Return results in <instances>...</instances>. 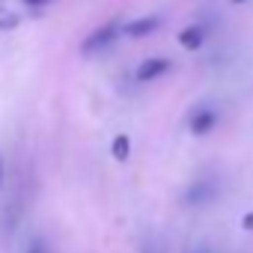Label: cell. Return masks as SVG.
<instances>
[{
    "label": "cell",
    "mask_w": 253,
    "mask_h": 253,
    "mask_svg": "<svg viewBox=\"0 0 253 253\" xmlns=\"http://www.w3.org/2000/svg\"><path fill=\"white\" fill-rule=\"evenodd\" d=\"M170 69H173V66H170V60H167V57H149V60H143V63L137 66L134 78H137V84H152V81L164 78Z\"/></svg>",
    "instance_id": "7a4b0ae2"
},
{
    "label": "cell",
    "mask_w": 253,
    "mask_h": 253,
    "mask_svg": "<svg viewBox=\"0 0 253 253\" xmlns=\"http://www.w3.org/2000/svg\"><path fill=\"white\" fill-rule=\"evenodd\" d=\"M203 42H206V24H191L179 33V45L188 48V51H197Z\"/></svg>",
    "instance_id": "8992f818"
},
{
    "label": "cell",
    "mask_w": 253,
    "mask_h": 253,
    "mask_svg": "<svg viewBox=\"0 0 253 253\" xmlns=\"http://www.w3.org/2000/svg\"><path fill=\"white\" fill-rule=\"evenodd\" d=\"M131 155V140L125 137V134H119L116 140H113V158H119V161H125Z\"/></svg>",
    "instance_id": "52a82bcc"
},
{
    "label": "cell",
    "mask_w": 253,
    "mask_h": 253,
    "mask_svg": "<svg viewBox=\"0 0 253 253\" xmlns=\"http://www.w3.org/2000/svg\"><path fill=\"white\" fill-rule=\"evenodd\" d=\"M30 6H45V3H51V0H27Z\"/></svg>",
    "instance_id": "ba28073f"
},
{
    "label": "cell",
    "mask_w": 253,
    "mask_h": 253,
    "mask_svg": "<svg viewBox=\"0 0 253 253\" xmlns=\"http://www.w3.org/2000/svg\"><path fill=\"white\" fill-rule=\"evenodd\" d=\"M0 182H3V158H0Z\"/></svg>",
    "instance_id": "30bf717a"
},
{
    "label": "cell",
    "mask_w": 253,
    "mask_h": 253,
    "mask_svg": "<svg viewBox=\"0 0 253 253\" xmlns=\"http://www.w3.org/2000/svg\"><path fill=\"white\" fill-rule=\"evenodd\" d=\"M232 3H244V0H232Z\"/></svg>",
    "instance_id": "7c38bea8"
},
{
    "label": "cell",
    "mask_w": 253,
    "mask_h": 253,
    "mask_svg": "<svg viewBox=\"0 0 253 253\" xmlns=\"http://www.w3.org/2000/svg\"><path fill=\"white\" fill-rule=\"evenodd\" d=\"M30 253H45V250H42V247H33V250H30Z\"/></svg>",
    "instance_id": "8fae6325"
},
{
    "label": "cell",
    "mask_w": 253,
    "mask_h": 253,
    "mask_svg": "<svg viewBox=\"0 0 253 253\" xmlns=\"http://www.w3.org/2000/svg\"><path fill=\"white\" fill-rule=\"evenodd\" d=\"M119 33H122V27H119V21H107L104 27H98V30H92L86 39H84V45H81V51L84 54H98V51H104L107 45H113L116 39H119Z\"/></svg>",
    "instance_id": "6da1fadb"
},
{
    "label": "cell",
    "mask_w": 253,
    "mask_h": 253,
    "mask_svg": "<svg viewBox=\"0 0 253 253\" xmlns=\"http://www.w3.org/2000/svg\"><path fill=\"white\" fill-rule=\"evenodd\" d=\"M244 223H247V229H253V214H244Z\"/></svg>",
    "instance_id": "9c48e42d"
},
{
    "label": "cell",
    "mask_w": 253,
    "mask_h": 253,
    "mask_svg": "<svg viewBox=\"0 0 253 253\" xmlns=\"http://www.w3.org/2000/svg\"><path fill=\"white\" fill-rule=\"evenodd\" d=\"M191 131L197 134V137H203V134H209L214 125H217V113L211 110V107H197L194 113H191Z\"/></svg>",
    "instance_id": "277c9868"
},
{
    "label": "cell",
    "mask_w": 253,
    "mask_h": 253,
    "mask_svg": "<svg viewBox=\"0 0 253 253\" xmlns=\"http://www.w3.org/2000/svg\"><path fill=\"white\" fill-rule=\"evenodd\" d=\"M214 197H217V185H214L211 179H197V182L188 188L185 203H188V206H206V203H211Z\"/></svg>",
    "instance_id": "3957f363"
},
{
    "label": "cell",
    "mask_w": 253,
    "mask_h": 253,
    "mask_svg": "<svg viewBox=\"0 0 253 253\" xmlns=\"http://www.w3.org/2000/svg\"><path fill=\"white\" fill-rule=\"evenodd\" d=\"M158 27H161V18L149 15V18H137V21H131V24H125L122 33H125V36H131V39H143V36H152Z\"/></svg>",
    "instance_id": "5b68a950"
}]
</instances>
